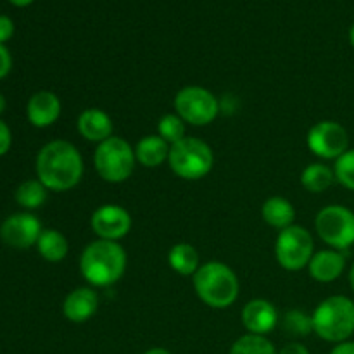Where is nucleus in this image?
I'll list each match as a JSON object with an SVG mask.
<instances>
[{"label":"nucleus","instance_id":"obj_29","mask_svg":"<svg viewBox=\"0 0 354 354\" xmlns=\"http://www.w3.org/2000/svg\"><path fill=\"white\" fill-rule=\"evenodd\" d=\"M12 69V57H10V52L7 50V47L3 44H0V80L6 78L7 75Z\"/></svg>","mask_w":354,"mask_h":354},{"label":"nucleus","instance_id":"obj_11","mask_svg":"<svg viewBox=\"0 0 354 354\" xmlns=\"http://www.w3.org/2000/svg\"><path fill=\"white\" fill-rule=\"evenodd\" d=\"M44 232L40 220L31 213H16L0 225V239L3 244L14 249H30L37 245L38 237Z\"/></svg>","mask_w":354,"mask_h":354},{"label":"nucleus","instance_id":"obj_36","mask_svg":"<svg viewBox=\"0 0 354 354\" xmlns=\"http://www.w3.org/2000/svg\"><path fill=\"white\" fill-rule=\"evenodd\" d=\"M349 286H351V289H353V292H354V263H353V266H351V272H349Z\"/></svg>","mask_w":354,"mask_h":354},{"label":"nucleus","instance_id":"obj_14","mask_svg":"<svg viewBox=\"0 0 354 354\" xmlns=\"http://www.w3.org/2000/svg\"><path fill=\"white\" fill-rule=\"evenodd\" d=\"M26 116L35 128L52 127L61 116V100L50 90H40L28 100Z\"/></svg>","mask_w":354,"mask_h":354},{"label":"nucleus","instance_id":"obj_20","mask_svg":"<svg viewBox=\"0 0 354 354\" xmlns=\"http://www.w3.org/2000/svg\"><path fill=\"white\" fill-rule=\"evenodd\" d=\"M38 254L48 263H61L62 259L68 256L69 242L59 230L54 228H47L40 234L37 242Z\"/></svg>","mask_w":354,"mask_h":354},{"label":"nucleus","instance_id":"obj_18","mask_svg":"<svg viewBox=\"0 0 354 354\" xmlns=\"http://www.w3.org/2000/svg\"><path fill=\"white\" fill-rule=\"evenodd\" d=\"M169 147L171 145L159 135H145L135 145V158L138 165L144 168H158L162 162L168 161Z\"/></svg>","mask_w":354,"mask_h":354},{"label":"nucleus","instance_id":"obj_34","mask_svg":"<svg viewBox=\"0 0 354 354\" xmlns=\"http://www.w3.org/2000/svg\"><path fill=\"white\" fill-rule=\"evenodd\" d=\"M9 2L14 3V6H17V7H26V6H30L33 0H9Z\"/></svg>","mask_w":354,"mask_h":354},{"label":"nucleus","instance_id":"obj_17","mask_svg":"<svg viewBox=\"0 0 354 354\" xmlns=\"http://www.w3.org/2000/svg\"><path fill=\"white\" fill-rule=\"evenodd\" d=\"M76 128L85 140L97 142V144L113 137V120L106 111L97 107H88L83 111L76 120Z\"/></svg>","mask_w":354,"mask_h":354},{"label":"nucleus","instance_id":"obj_8","mask_svg":"<svg viewBox=\"0 0 354 354\" xmlns=\"http://www.w3.org/2000/svg\"><path fill=\"white\" fill-rule=\"evenodd\" d=\"M176 114L192 127H206L220 114V100L203 86H185L173 100Z\"/></svg>","mask_w":354,"mask_h":354},{"label":"nucleus","instance_id":"obj_22","mask_svg":"<svg viewBox=\"0 0 354 354\" xmlns=\"http://www.w3.org/2000/svg\"><path fill=\"white\" fill-rule=\"evenodd\" d=\"M335 182V173L334 168L327 165H322V162H313V165H308L306 168L301 173V183H303L304 189L308 192L320 194L325 192L332 183Z\"/></svg>","mask_w":354,"mask_h":354},{"label":"nucleus","instance_id":"obj_3","mask_svg":"<svg viewBox=\"0 0 354 354\" xmlns=\"http://www.w3.org/2000/svg\"><path fill=\"white\" fill-rule=\"evenodd\" d=\"M194 289L206 306L225 310L237 301L239 279L234 270L221 261H207L194 273Z\"/></svg>","mask_w":354,"mask_h":354},{"label":"nucleus","instance_id":"obj_35","mask_svg":"<svg viewBox=\"0 0 354 354\" xmlns=\"http://www.w3.org/2000/svg\"><path fill=\"white\" fill-rule=\"evenodd\" d=\"M6 107H7V100H6V97H3L2 93H0V114H2L3 111H6Z\"/></svg>","mask_w":354,"mask_h":354},{"label":"nucleus","instance_id":"obj_33","mask_svg":"<svg viewBox=\"0 0 354 354\" xmlns=\"http://www.w3.org/2000/svg\"><path fill=\"white\" fill-rule=\"evenodd\" d=\"M144 354H171V353L165 348H152V349H149V351H145Z\"/></svg>","mask_w":354,"mask_h":354},{"label":"nucleus","instance_id":"obj_27","mask_svg":"<svg viewBox=\"0 0 354 354\" xmlns=\"http://www.w3.org/2000/svg\"><path fill=\"white\" fill-rule=\"evenodd\" d=\"M334 173L335 182H339L342 187L354 192V149H349L341 158L335 159Z\"/></svg>","mask_w":354,"mask_h":354},{"label":"nucleus","instance_id":"obj_4","mask_svg":"<svg viewBox=\"0 0 354 354\" xmlns=\"http://www.w3.org/2000/svg\"><path fill=\"white\" fill-rule=\"evenodd\" d=\"M311 318L313 332L327 342L341 344L354 334V303L346 296H330L322 301Z\"/></svg>","mask_w":354,"mask_h":354},{"label":"nucleus","instance_id":"obj_6","mask_svg":"<svg viewBox=\"0 0 354 354\" xmlns=\"http://www.w3.org/2000/svg\"><path fill=\"white\" fill-rule=\"evenodd\" d=\"M168 162L178 178L201 180L213 169L214 156L204 140L185 137L169 147Z\"/></svg>","mask_w":354,"mask_h":354},{"label":"nucleus","instance_id":"obj_9","mask_svg":"<svg viewBox=\"0 0 354 354\" xmlns=\"http://www.w3.org/2000/svg\"><path fill=\"white\" fill-rule=\"evenodd\" d=\"M315 254V242L310 232L303 227H292L280 230L275 242L277 261L289 272H299L310 265Z\"/></svg>","mask_w":354,"mask_h":354},{"label":"nucleus","instance_id":"obj_30","mask_svg":"<svg viewBox=\"0 0 354 354\" xmlns=\"http://www.w3.org/2000/svg\"><path fill=\"white\" fill-rule=\"evenodd\" d=\"M14 35V23L9 16L0 14V44H6Z\"/></svg>","mask_w":354,"mask_h":354},{"label":"nucleus","instance_id":"obj_10","mask_svg":"<svg viewBox=\"0 0 354 354\" xmlns=\"http://www.w3.org/2000/svg\"><path fill=\"white\" fill-rule=\"evenodd\" d=\"M308 147L322 159H339L349 151L348 130L337 121H318L308 131Z\"/></svg>","mask_w":354,"mask_h":354},{"label":"nucleus","instance_id":"obj_25","mask_svg":"<svg viewBox=\"0 0 354 354\" xmlns=\"http://www.w3.org/2000/svg\"><path fill=\"white\" fill-rule=\"evenodd\" d=\"M282 330L292 337H306L313 332V318L301 310H290L283 315Z\"/></svg>","mask_w":354,"mask_h":354},{"label":"nucleus","instance_id":"obj_21","mask_svg":"<svg viewBox=\"0 0 354 354\" xmlns=\"http://www.w3.org/2000/svg\"><path fill=\"white\" fill-rule=\"evenodd\" d=\"M168 263L178 275L194 277V273L199 270V252L196 251L192 244L178 242L173 245L168 252Z\"/></svg>","mask_w":354,"mask_h":354},{"label":"nucleus","instance_id":"obj_28","mask_svg":"<svg viewBox=\"0 0 354 354\" xmlns=\"http://www.w3.org/2000/svg\"><path fill=\"white\" fill-rule=\"evenodd\" d=\"M10 145H12V133H10V128L0 120V158L9 152Z\"/></svg>","mask_w":354,"mask_h":354},{"label":"nucleus","instance_id":"obj_32","mask_svg":"<svg viewBox=\"0 0 354 354\" xmlns=\"http://www.w3.org/2000/svg\"><path fill=\"white\" fill-rule=\"evenodd\" d=\"M330 354H354V342L346 341L341 344H335V348L332 349Z\"/></svg>","mask_w":354,"mask_h":354},{"label":"nucleus","instance_id":"obj_24","mask_svg":"<svg viewBox=\"0 0 354 354\" xmlns=\"http://www.w3.org/2000/svg\"><path fill=\"white\" fill-rule=\"evenodd\" d=\"M230 354H279L265 335L245 334L234 342Z\"/></svg>","mask_w":354,"mask_h":354},{"label":"nucleus","instance_id":"obj_31","mask_svg":"<svg viewBox=\"0 0 354 354\" xmlns=\"http://www.w3.org/2000/svg\"><path fill=\"white\" fill-rule=\"evenodd\" d=\"M279 354H310V351L301 342H289V344H286L280 349Z\"/></svg>","mask_w":354,"mask_h":354},{"label":"nucleus","instance_id":"obj_5","mask_svg":"<svg viewBox=\"0 0 354 354\" xmlns=\"http://www.w3.org/2000/svg\"><path fill=\"white\" fill-rule=\"evenodd\" d=\"M135 165V149L121 137H109L100 142L93 154V166L104 182H127L133 173Z\"/></svg>","mask_w":354,"mask_h":354},{"label":"nucleus","instance_id":"obj_7","mask_svg":"<svg viewBox=\"0 0 354 354\" xmlns=\"http://www.w3.org/2000/svg\"><path fill=\"white\" fill-rule=\"evenodd\" d=\"M315 228L318 237L337 251L354 244V213L341 204H330L318 211Z\"/></svg>","mask_w":354,"mask_h":354},{"label":"nucleus","instance_id":"obj_16","mask_svg":"<svg viewBox=\"0 0 354 354\" xmlns=\"http://www.w3.org/2000/svg\"><path fill=\"white\" fill-rule=\"evenodd\" d=\"M346 268V258L337 249H324L315 252L308 270L311 279L322 283H330L342 275Z\"/></svg>","mask_w":354,"mask_h":354},{"label":"nucleus","instance_id":"obj_37","mask_svg":"<svg viewBox=\"0 0 354 354\" xmlns=\"http://www.w3.org/2000/svg\"><path fill=\"white\" fill-rule=\"evenodd\" d=\"M349 41H351V45L354 48V24L351 26V30H349Z\"/></svg>","mask_w":354,"mask_h":354},{"label":"nucleus","instance_id":"obj_26","mask_svg":"<svg viewBox=\"0 0 354 354\" xmlns=\"http://www.w3.org/2000/svg\"><path fill=\"white\" fill-rule=\"evenodd\" d=\"M158 135L169 145L185 138V121L178 114H165L158 123Z\"/></svg>","mask_w":354,"mask_h":354},{"label":"nucleus","instance_id":"obj_12","mask_svg":"<svg viewBox=\"0 0 354 354\" xmlns=\"http://www.w3.org/2000/svg\"><path fill=\"white\" fill-rule=\"evenodd\" d=\"M93 234L102 241L118 242L127 237L131 228V216L124 207L118 204H104L93 211L90 218Z\"/></svg>","mask_w":354,"mask_h":354},{"label":"nucleus","instance_id":"obj_13","mask_svg":"<svg viewBox=\"0 0 354 354\" xmlns=\"http://www.w3.org/2000/svg\"><path fill=\"white\" fill-rule=\"evenodd\" d=\"M241 318L249 334L266 335L279 324V311L270 301L252 299L242 308Z\"/></svg>","mask_w":354,"mask_h":354},{"label":"nucleus","instance_id":"obj_1","mask_svg":"<svg viewBox=\"0 0 354 354\" xmlns=\"http://www.w3.org/2000/svg\"><path fill=\"white\" fill-rule=\"evenodd\" d=\"M83 158L68 140H52L37 156V178L54 192L71 190L82 182Z\"/></svg>","mask_w":354,"mask_h":354},{"label":"nucleus","instance_id":"obj_19","mask_svg":"<svg viewBox=\"0 0 354 354\" xmlns=\"http://www.w3.org/2000/svg\"><path fill=\"white\" fill-rule=\"evenodd\" d=\"M261 216L270 227L277 228V230H286L294 225L296 209H294L292 203L283 197H270L261 206Z\"/></svg>","mask_w":354,"mask_h":354},{"label":"nucleus","instance_id":"obj_23","mask_svg":"<svg viewBox=\"0 0 354 354\" xmlns=\"http://www.w3.org/2000/svg\"><path fill=\"white\" fill-rule=\"evenodd\" d=\"M47 187H45L38 178L26 180V182H23L16 189L14 199H16V203L19 204L21 207H24L26 211H33L44 206V203L47 201Z\"/></svg>","mask_w":354,"mask_h":354},{"label":"nucleus","instance_id":"obj_2","mask_svg":"<svg viewBox=\"0 0 354 354\" xmlns=\"http://www.w3.org/2000/svg\"><path fill=\"white\" fill-rule=\"evenodd\" d=\"M127 270V252L118 242H90L80 256V272L92 287L114 286Z\"/></svg>","mask_w":354,"mask_h":354},{"label":"nucleus","instance_id":"obj_15","mask_svg":"<svg viewBox=\"0 0 354 354\" xmlns=\"http://www.w3.org/2000/svg\"><path fill=\"white\" fill-rule=\"evenodd\" d=\"M99 296L90 287H78L66 296L62 303V315L73 324H83L97 313Z\"/></svg>","mask_w":354,"mask_h":354}]
</instances>
